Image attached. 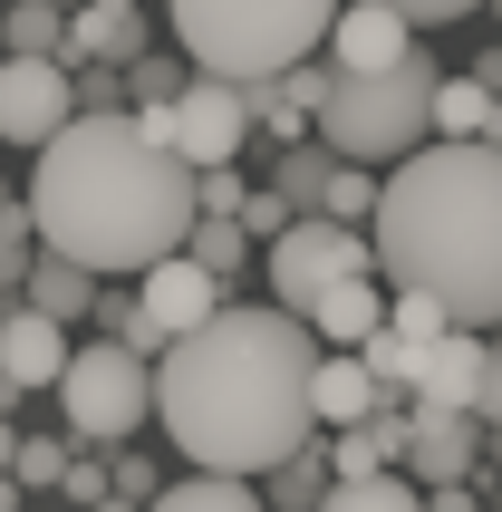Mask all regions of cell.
<instances>
[{"label": "cell", "instance_id": "6da1fadb", "mask_svg": "<svg viewBox=\"0 0 502 512\" xmlns=\"http://www.w3.org/2000/svg\"><path fill=\"white\" fill-rule=\"evenodd\" d=\"M309 339L300 310H251V300H213L194 329H174L155 348V426L174 435L184 464L213 474H271L309 426Z\"/></svg>", "mask_w": 502, "mask_h": 512}, {"label": "cell", "instance_id": "7a4b0ae2", "mask_svg": "<svg viewBox=\"0 0 502 512\" xmlns=\"http://www.w3.org/2000/svg\"><path fill=\"white\" fill-rule=\"evenodd\" d=\"M29 232L87 271H145L194 223V165L165 136H145L126 107H78L58 136H39L29 174Z\"/></svg>", "mask_w": 502, "mask_h": 512}, {"label": "cell", "instance_id": "3957f363", "mask_svg": "<svg viewBox=\"0 0 502 512\" xmlns=\"http://www.w3.org/2000/svg\"><path fill=\"white\" fill-rule=\"evenodd\" d=\"M367 223H377V281L435 290L445 319H464V329H502V145L493 136L406 145Z\"/></svg>", "mask_w": 502, "mask_h": 512}, {"label": "cell", "instance_id": "277c9868", "mask_svg": "<svg viewBox=\"0 0 502 512\" xmlns=\"http://www.w3.org/2000/svg\"><path fill=\"white\" fill-rule=\"evenodd\" d=\"M174 10V39L194 68L213 78H271L290 58H309L329 39V10L338 0H165Z\"/></svg>", "mask_w": 502, "mask_h": 512}, {"label": "cell", "instance_id": "5b68a950", "mask_svg": "<svg viewBox=\"0 0 502 512\" xmlns=\"http://www.w3.org/2000/svg\"><path fill=\"white\" fill-rule=\"evenodd\" d=\"M425 97H435V58L396 49L387 68H338L309 126H319V145L348 155V165H396L406 145H425Z\"/></svg>", "mask_w": 502, "mask_h": 512}, {"label": "cell", "instance_id": "8992f818", "mask_svg": "<svg viewBox=\"0 0 502 512\" xmlns=\"http://www.w3.org/2000/svg\"><path fill=\"white\" fill-rule=\"evenodd\" d=\"M58 406H68V435L107 455V445H126L136 426H155V368H145L126 339L68 348V368H58Z\"/></svg>", "mask_w": 502, "mask_h": 512}, {"label": "cell", "instance_id": "52a82bcc", "mask_svg": "<svg viewBox=\"0 0 502 512\" xmlns=\"http://www.w3.org/2000/svg\"><path fill=\"white\" fill-rule=\"evenodd\" d=\"M136 126L145 136H165L184 165H232L251 145V97H242V78H213V68H194V78L174 87L165 107H136Z\"/></svg>", "mask_w": 502, "mask_h": 512}, {"label": "cell", "instance_id": "ba28073f", "mask_svg": "<svg viewBox=\"0 0 502 512\" xmlns=\"http://www.w3.org/2000/svg\"><path fill=\"white\" fill-rule=\"evenodd\" d=\"M348 271H377V252H367V223H329V213H290L271 232V261H261V281H271L280 310H309Z\"/></svg>", "mask_w": 502, "mask_h": 512}, {"label": "cell", "instance_id": "9c48e42d", "mask_svg": "<svg viewBox=\"0 0 502 512\" xmlns=\"http://www.w3.org/2000/svg\"><path fill=\"white\" fill-rule=\"evenodd\" d=\"M78 116V87H68V58L39 49H0V145H39Z\"/></svg>", "mask_w": 502, "mask_h": 512}, {"label": "cell", "instance_id": "30bf717a", "mask_svg": "<svg viewBox=\"0 0 502 512\" xmlns=\"http://www.w3.org/2000/svg\"><path fill=\"white\" fill-rule=\"evenodd\" d=\"M396 464H406L416 484H474V464H483V416H474V406L406 397V445H396Z\"/></svg>", "mask_w": 502, "mask_h": 512}, {"label": "cell", "instance_id": "8fae6325", "mask_svg": "<svg viewBox=\"0 0 502 512\" xmlns=\"http://www.w3.org/2000/svg\"><path fill=\"white\" fill-rule=\"evenodd\" d=\"M136 300H145V319H155V329L174 339V329H194V319L223 300V281H213V271H203V261L174 242V252H155V261L136 271Z\"/></svg>", "mask_w": 502, "mask_h": 512}, {"label": "cell", "instance_id": "7c38bea8", "mask_svg": "<svg viewBox=\"0 0 502 512\" xmlns=\"http://www.w3.org/2000/svg\"><path fill=\"white\" fill-rule=\"evenodd\" d=\"M319 49H329V68H387L396 49H416V29L396 20L387 0H338V10H329V39H319Z\"/></svg>", "mask_w": 502, "mask_h": 512}, {"label": "cell", "instance_id": "4fadbf2b", "mask_svg": "<svg viewBox=\"0 0 502 512\" xmlns=\"http://www.w3.org/2000/svg\"><path fill=\"white\" fill-rule=\"evenodd\" d=\"M377 406H387V387L367 377L358 348H319V358H309V426H358Z\"/></svg>", "mask_w": 502, "mask_h": 512}, {"label": "cell", "instance_id": "5bb4252c", "mask_svg": "<svg viewBox=\"0 0 502 512\" xmlns=\"http://www.w3.org/2000/svg\"><path fill=\"white\" fill-rule=\"evenodd\" d=\"M0 368L20 377V387H58V368H68V319L10 300V310H0Z\"/></svg>", "mask_w": 502, "mask_h": 512}, {"label": "cell", "instance_id": "9a60e30c", "mask_svg": "<svg viewBox=\"0 0 502 512\" xmlns=\"http://www.w3.org/2000/svg\"><path fill=\"white\" fill-rule=\"evenodd\" d=\"M474 368H483V339L464 319H445L435 339L416 348V377H406V397H435V406H474Z\"/></svg>", "mask_w": 502, "mask_h": 512}, {"label": "cell", "instance_id": "2e32d148", "mask_svg": "<svg viewBox=\"0 0 502 512\" xmlns=\"http://www.w3.org/2000/svg\"><path fill=\"white\" fill-rule=\"evenodd\" d=\"M300 319H309V339H319V348H348V339H367V329L387 319V290H377V271H348V281H329Z\"/></svg>", "mask_w": 502, "mask_h": 512}, {"label": "cell", "instance_id": "e0dca14e", "mask_svg": "<svg viewBox=\"0 0 502 512\" xmlns=\"http://www.w3.org/2000/svg\"><path fill=\"white\" fill-rule=\"evenodd\" d=\"M68 39H78V58H136L145 49V10L136 0H78L68 10Z\"/></svg>", "mask_w": 502, "mask_h": 512}, {"label": "cell", "instance_id": "ac0fdd59", "mask_svg": "<svg viewBox=\"0 0 502 512\" xmlns=\"http://www.w3.org/2000/svg\"><path fill=\"white\" fill-rule=\"evenodd\" d=\"M20 290H29V310H49V319H68V329H78L87 300H97V271H87V261H68V252H49V261H29V271H20Z\"/></svg>", "mask_w": 502, "mask_h": 512}, {"label": "cell", "instance_id": "d6986e66", "mask_svg": "<svg viewBox=\"0 0 502 512\" xmlns=\"http://www.w3.org/2000/svg\"><path fill=\"white\" fill-rule=\"evenodd\" d=\"M155 503H165V512H251L261 493H251V474H213V464H194L184 484H155Z\"/></svg>", "mask_w": 502, "mask_h": 512}, {"label": "cell", "instance_id": "ffe728a7", "mask_svg": "<svg viewBox=\"0 0 502 512\" xmlns=\"http://www.w3.org/2000/svg\"><path fill=\"white\" fill-rule=\"evenodd\" d=\"M184 252L213 271V281H242V261H251V232H242V213H194L184 223Z\"/></svg>", "mask_w": 502, "mask_h": 512}, {"label": "cell", "instance_id": "44dd1931", "mask_svg": "<svg viewBox=\"0 0 502 512\" xmlns=\"http://www.w3.org/2000/svg\"><path fill=\"white\" fill-rule=\"evenodd\" d=\"M0 49L78 58V39H68V10H58V0H10V20H0Z\"/></svg>", "mask_w": 502, "mask_h": 512}, {"label": "cell", "instance_id": "7402d4cb", "mask_svg": "<svg viewBox=\"0 0 502 512\" xmlns=\"http://www.w3.org/2000/svg\"><path fill=\"white\" fill-rule=\"evenodd\" d=\"M483 116H493V87H483V78H435V97H425V136H483Z\"/></svg>", "mask_w": 502, "mask_h": 512}, {"label": "cell", "instance_id": "603a6c76", "mask_svg": "<svg viewBox=\"0 0 502 512\" xmlns=\"http://www.w3.org/2000/svg\"><path fill=\"white\" fill-rule=\"evenodd\" d=\"M329 165H338V155H329V145H319V136H290V145H280V174H271V194L280 203H290V213H319V184H329Z\"/></svg>", "mask_w": 502, "mask_h": 512}, {"label": "cell", "instance_id": "cb8c5ba5", "mask_svg": "<svg viewBox=\"0 0 502 512\" xmlns=\"http://www.w3.org/2000/svg\"><path fill=\"white\" fill-rule=\"evenodd\" d=\"M87 319H97L107 339H126L136 358H155V348H165V329L145 319V300H136V290H97V300H87Z\"/></svg>", "mask_w": 502, "mask_h": 512}, {"label": "cell", "instance_id": "d4e9b609", "mask_svg": "<svg viewBox=\"0 0 502 512\" xmlns=\"http://www.w3.org/2000/svg\"><path fill=\"white\" fill-rule=\"evenodd\" d=\"M348 348L367 358V377H377L387 397H406V377H416V339H406L396 319H377V329H367V339H348Z\"/></svg>", "mask_w": 502, "mask_h": 512}, {"label": "cell", "instance_id": "484cf974", "mask_svg": "<svg viewBox=\"0 0 502 512\" xmlns=\"http://www.w3.org/2000/svg\"><path fill=\"white\" fill-rule=\"evenodd\" d=\"M116 68H126V97H136V107H165L174 87L194 78V58H155V49H136V58H116Z\"/></svg>", "mask_w": 502, "mask_h": 512}, {"label": "cell", "instance_id": "4316f807", "mask_svg": "<svg viewBox=\"0 0 502 512\" xmlns=\"http://www.w3.org/2000/svg\"><path fill=\"white\" fill-rule=\"evenodd\" d=\"M319 213H329V223H367V213H377V184H367V165H348V155H338L329 184H319Z\"/></svg>", "mask_w": 502, "mask_h": 512}, {"label": "cell", "instance_id": "83f0119b", "mask_svg": "<svg viewBox=\"0 0 502 512\" xmlns=\"http://www.w3.org/2000/svg\"><path fill=\"white\" fill-rule=\"evenodd\" d=\"M58 464H68V445H58V435H20V445H10L20 493H58Z\"/></svg>", "mask_w": 502, "mask_h": 512}, {"label": "cell", "instance_id": "f1b7e54d", "mask_svg": "<svg viewBox=\"0 0 502 512\" xmlns=\"http://www.w3.org/2000/svg\"><path fill=\"white\" fill-rule=\"evenodd\" d=\"M107 493H116V503H155V464L136 455V435L107 445Z\"/></svg>", "mask_w": 502, "mask_h": 512}, {"label": "cell", "instance_id": "f546056e", "mask_svg": "<svg viewBox=\"0 0 502 512\" xmlns=\"http://www.w3.org/2000/svg\"><path fill=\"white\" fill-rule=\"evenodd\" d=\"M387 319H396V329H406V339L425 348L435 329H445V300H435V290H396V310H387Z\"/></svg>", "mask_w": 502, "mask_h": 512}, {"label": "cell", "instance_id": "4dcf8cb0", "mask_svg": "<svg viewBox=\"0 0 502 512\" xmlns=\"http://www.w3.org/2000/svg\"><path fill=\"white\" fill-rule=\"evenodd\" d=\"M58 493H68V503H116V493H107V464H97V445L58 464Z\"/></svg>", "mask_w": 502, "mask_h": 512}, {"label": "cell", "instance_id": "1f68e13d", "mask_svg": "<svg viewBox=\"0 0 502 512\" xmlns=\"http://www.w3.org/2000/svg\"><path fill=\"white\" fill-rule=\"evenodd\" d=\"M280 223H290V203H280L271 184H261V194H242V232H251V242H271Z\"/></svg>", "mask_w": 502, "mask_h": 512}, {"label": "cell", "instance_id": "d6a6232c", "mask_svg": "<svg viewBox=\"0 0 502 512\" xmlns=\"http://www.w3.org/2000/svg\"><path fill=\"white\" fill-rule=\"evenodd\" d=\"M474 416L502 426V348H483V368H474Z\"/></svg>", "mask_w": 502, "mask_h": 512}, {"label": "cell", "instance_id": "836d02e7", "mask_svg": "<svg viewBox=\"0 0 502 512\" xmlns=\"http://www.w3.org/2000/svg\"><path fill=\"white\" fill-rule=\"evenodd\" d=\"M406 29H435V20H464V10H483V0H387Z\"/></svg>", "mask_w": 502, "mask_h": 512}, {"label": "cell", "instance_id": "e575fe53", "mask_svg": "<svg viewBox=\"0 0 502 512\" xmlns=\"http://www.w3.org/2000/svg\"><path fill=\"white\" fill-rule=\"evenodd\" d=\"M474 78H483V87H502V49H483V68H474Z\"/></svg>", "mask_w": 502, "mask_h": 512}, {"label": "cell", "instance_id": "d590c367", "mask_svg": "<svg viewBox=\"0 0 502 512\" xmlns=\"http://www.w3.org/2000/svg\"><path fill=\"white\" fill-rule=\"evenodd\" d=\"M483 136H493V145H502V87H493V116H483Z\"/></svg>", "mask_w": 502, "mask_h": 512}, {"label": "cell", "instance_id": "8d00e7d4", "mask_svg": "<svg viewBox=\"0 0 502 512\" xmlns=\"http://www.w3.org/2000/svg\"><path fill=\"white\" fill-rule=\"evenodd\" d=\"M0 281H20V261H10V242H0Z\"/></svg>", "mask_w": 502, "mask_h": 512}, {"label": "cell", "instance_id": "74e56055", "mask_svg": "<svg viewBox=\"0 0 502 512\" xmlns=\"http://www.w3.org/2000/svg\"><path fill=\"white\" fill-rule=\"evenodd\" d=\"M58 10H78V0H58Z\"/></svg>", "mask_w": 502, "mask_h": 512}, {"label": "cell", "instance_id": "f35d334b", "mask_svg": "<svg viewBox=\"0 0 502 512\" xmlns=\"http://www.w3.org/2000/svg\"><path fill=\"white\" fill-rule=\"evenodd\" d=\"M493 10H502V0H493Z\"/></svg>", "mask_w": 502, "mask_h": 512}]
</instances>
